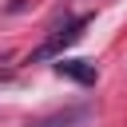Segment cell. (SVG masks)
Here are the masks:
<instances>
[{"instance_id": "obj_3", "label": "cell", "mask_w": 127, "mask_h": 127, "mask_svg": "<svg viewBox=\"0 0 127 127\" xmlns=\"http://www.w3.org/2000/svg\"><path fill=\"white\" fill-rule=\"evenodd\" d=\"M56 75H64V79H71V83H79V87H91V83L99 79V67H95L91 60H64V56H60Z\"/></svg>"}, {"instance_id": "obj_2", "label": "cell", "mask_w": 127, "mask_h": 127, "mask_svg": "<svg viewBox=\"0 0 127 127\" xmlns=\"http://www.w3.org/2000/svg\"><path fill=\"white\" fill-rule=\"evenodd\" d=\"M91 119H95V107H91V103H71V107H60V111H52V115L32 119L28 127H87Z\"/></svg>"}, {"instance_id": "obj_1", "label": "cell", "mask_w": 127, "mask_h": 127, "mask_svg": "<svg viewBox=\"0 0 127 127\" xmlns=\"http://www.w3.org/2000/svg\"><path fill=\"white\" fill-rule=\"evenodd\" d=\"M87 24H91V16H87V12H83V16H75V20H67L64 28H56V32H52V36H48V40H44V44H40V48H36L32 56H28V64L52 60V56H60L64 48L79 44V40H83V28H87Z\"/></svg>"}]
</instances>
